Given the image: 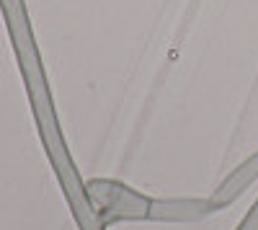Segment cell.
<instances>
[{"mask_svg": "<svg viewBox=\"0 0 258 230\" xmlns=\"http://www.w3.org/2000/svg\"><path fill=\"white\" fill-rule=\"evenodd\" d=\"M238 230H258V202H255V207L248 212V217L240 222V227Z\"/></svg>", "mask_w": 258, "mask_h": 230, "instance_id": "4", "label": "cell"}, {"mask_svg": "<svg viewBox=\"0 0 258 230\" xmlns=\"http://www.w3.org/2000/svg\"><path fill=\"white\" fill-rule=\"evenodd\" d=\"M214 212L209 199H173V202H150V217L153 220H199Z\"/></svg>", "mask_w": 258, "mask_h": 230, "instance_id": "3", "label": "cell"}, {"mask_svg": "<svg viewBox=\"0 0 258 230\" xmlns=\"http://www.w3.org/2000/svg\"><path fill=\"white\" fill-rule=\"evenodd\" d=\"M93 207L101 212L103 220H142L150 217V199L126 189L114 181H93L91 184Z\"/></svg>", "mask_w": 258, "mask_h": 230, "instance_id": "1", "label": "cell"}, {"mask_svg": "<svg viewBox=\"0 0 258 230\" xmlns=\"http://www.w3.org/2000/svg\"><path fill=\"white\" fill-rule=\"evenodd\" d=\"M253 179H258V153H255L253 158H248L240 168H235V171L222 181V186H220V189L214 192V197L209 199L212 210H220V207L230 204L235 197H240V194L245 192V186H248Z\"/></svg>", "mask_w": 258, "mask_h": 230, "instance_id": "2", "label": "cell"}]
</instances>
